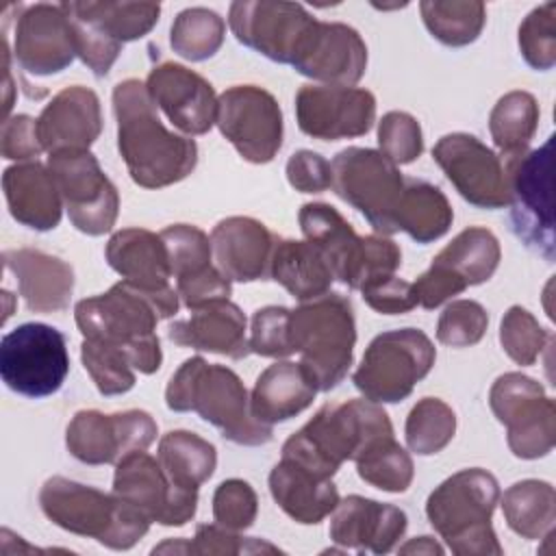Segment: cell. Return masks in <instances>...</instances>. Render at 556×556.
Wrapping results in <instances>:
<instances>
[{"label": "cell", "instance_id": "6da1fadb", "mask_svg": "<svg viewBox=\"0 0 556 556\" xmlns=\"http://www.w3.org/2000/svg\"><path fill=\"white\" fill-rule=\"evenodd\" d=\"M113 113L117 119V150L135 185L161 189L185 180L195 169V141L163 126L141 80L128 78L115 85Z\"/></svg>", "mask_w": 556, "mask_h": 556}, {"label": "cell", "instance_id": "7a4b0ae2", "mask_svg": "<svg viewBox=\"0 0 556 556\" xmlns=\"http://www.w3.org/2000/svg\"><path fill=\"white\" fill-rule=\"evenodd\" d=\"M165 404L176 413H198L237 445H265L274 437L271 426L254 419L241 378L202 356H191L176 369L165 389Z\"/></svg>", "mask_w": 556, "mask_h": 556}, {"label": "cell", "instance_id": "3957f363", "mask_svg": "<svg viewBox=\"0 0 556 556\" xmlns=\"http://www.w3.org/2000/svg\"><path fill=\"white\" fill-rule=\"evenodd\" d=\"M391 434V419L380 404L365 397L332 402L285 441L282 458L332 478L345 460H356L374 441Z\"/></svg>", "mask_w": 556, "mask_h": 556}, {"label": "cell", "instance_id": "277c9868", "mask_svg": "<svg viewBox=\"0 0 556 556\" xmlns=\"http://www.w3.org/2000/svg\"><path fill=\"white\" fill-rule=\"evenodd\" d=\"M83 339L122 350L139 374H154L163 363L156 324L163 317L159 302L122 280L106 293L85 298L74 306Z\"/></svg>", "mask_w": 556, "mask_h": 556}, {"label": "cell", "instance_id": "5b68a950", "mask_svg": "<svg viewBox=\"0 0 556 556\" xmlns=\"http://www.w3.org/2000/svg\"><path fill=\"white\" fill-rule=\"evenodd\" d=\"M43 515L59 528L89 536L111 549H130L150 528V519L115 493L52 476L39 491Z\"/></svg>", "mask_w": 556, "mask_h": 556}, {"label": "cell", "instance_id": "8992f818", "mask_svg": "<svg viewBox=\"0 0 556 556\" xmlns=\"http://www.w3.org/2000/svg\"><path fill=\"white\" fill-rule=\"evenodd\" d=\"M500 502L493 473L471 467L443 480L426 502L430 526L458 556H500L502 545L491 526Z\"/></svg>", "mask_w": 556, "mask_h": 556}, {"label": "cell", "instance_id": "52a82bcc", "mask_svg": "<svg viewBox=\"0 0 556 556\" xmlns=\"http://www.w3.org/2000/svg\"><path fill=\"white\" fill-rule=\"evenodd\" d=\"M293 354L313 376L319 391L334 389L354 358L356 324L352 302L341 293H324L302 302L289 319Z\"/></svg>", "mask_w": 556, "mask_h": 556}, {"label": "cell", "instance_id": "ba28073f", "mask_svg": "<svg viewBox=\"0 0 556 556\" xmlns=\"http://www.w3.org/2000/svg\"><path fill=\"white\" fill-rule=\"evenodd\" d=\"M437 350L419 328H397L382 332L367 345L352 382L376 404L406 400L415 384L434 367Z\"/></svg>", "mask_w": 556, "mask_h": 556}, {"label": "cell", "instance_id": "9c48e42d", "mask_svg": "<svg viewBox=\"0 0 556 556\" xmlns=\"http://www.w3.org/2000/svg\"><path fill=\"white\" fill-rule=\"evenodd\" d=\"M508 219L515 237L534 254L554 261V198H552V137L536 150L506 156Z\"/></svg>", "mask_w": 556, "mask_h": 556}, {"label": "cell", "instance_id": "30bf717a", "mask_svg": "<svg viewBox=\"0 0 556 556\" xmlns=\"http://www.w3.org/2000/svg\"><path fill=\"white\" fill-rule=\"evenodd\" d=\"M334 193L354 206L382 237L397 232L395 215L406 178L380 150L345 148L332 163Z\"/></svg>", "mask_w": 556, "mask_h": 556}, {"label": "cell", "instance_id": "8fae6325", "mask_svg": "<svg viewBox=\"0 0 556 556\" xmlns=\"http://www.w3.org/2000/svg\"><path fill=\"white\" fill-rule=\"evenodd\" d=\"M70 374L65 334L48 324L28 321L0 341L2 382L30 400L56 393Z\"/></svg>", "mask_w": 556, "mask_h": 556}, {"label": "cell", "instance_id": "7c38bea8", "mask_svg": "<svg viewBox=\"0 0 556 556\" xmlns=\"http://www.w3.org/2000/svg\"><path fill=\"white\" fill-rule=\"evenodd\" d=\"M489 406L497 421L506 426V441L517 458L534 460L552 452L556 441V404L534 378L508 371L491 391Z\"/></svg>", "mask_w": 556, "mask_h": 556}, {"label": "cell", "instance_id": "4fadbf2b", "mask_svg": "<svg viewBox=\"0 0 556 556\" xmlns=\"http://www.w3.org/2000/svg\"><path fill=\"white\" fill-rule=\"evenodd\" d=\"M48 169L76 230L100 237L115 226L119 195L89 150L48 154Z\"/></svg>", "mask_w": 556, "mask_h": 556}, {"label": "cell", "instance_id": "5bb4252c", "mask_svg": "<svg viewBox=\"0 0 556 556\" xmlns=\"http://www.w3.org/2000/svg\"><path fill=\"white\" fill-rule=\"evenodd\" d=\"M215 124L241 159L263 165L282 146V111L263 87L235 85L217 98Z\"/></svg>", "mask_w": 556, "mask_h": 556}, {"label": "cell", "instance_id": "9a60e30c", "mask_svg": "<svg viewBox=\"0 0 556 556\" xmlns=\"http://www.w3.org/2000/svg\"><path fill=\"white\" fill-rule=\"evenodd\" d=\"M315 22L317 17L295 2L237 0L228 9V24L237 41L282 65H291Z\"/></svg>", "mask_w": 556, "mask_h": 556}, {"label": "cell", "instance_id": "2e32d148", "mask_svg": "<svg viewBox=\"0 0 556 556\" xmlns=\"http://www.w3.org/2000/svg\"><path fill=\"white\" fill-rule=\"evenodd\" d=\"M113 493L161 526H185L198 508V491L176 484L159 458L146 450L130 452L115 463Z\"/></svg>", "mask_w": 556, "mask_h": 556}, {"label": "cell", "instance_id": "e0dca14e", "mask_svg": "<svg viewBox=\"0 0 556 556\" xmlns=\"http://www.w3.org/2000/svg\"><path fill=\"white\" fill-rule=\"evenodd\" d=\"M154 439L156 421L139 408L111 415L78 410L65 430L67 452L85 465L117 463L130 452L148 450Z\"/></svg>", "mask_w": 556, "mask_h": 556}, {"label": "cell", "instance_id": "ac0fdd59", "mask_svg": "<svg viewBox=\"0 0 556 556\" xmlns=\"http://www.w3.org/2000/svg\"><path fill=\"white\" fill-rule=\"evenodd\" d=\"M432 159L469 204L489 211L508 204L504 161L478 137L469 132L445 135L434 143Z\"/></svg>", "mask_w": 556, "mask_h": 556}, {"label": "cell", "instance_id": "d6986e66", "mask_svg": "<svg viewBox=\"0 0 556 556\" xmlns=\"http://www.w3.org/2000/svg\"><path fill=\"white\" fill-rule=\"evenodd\" d=\"M295 117L300 130L313 139L361 137L374 126L376 98L358 87L302 85L295 93Z\"/></svg>", "mask_w": 556, "mask_h": 556}, {"label": "cell", "instance_id": "ffe728a7", "mask_svg": "<svg viewBox=\"0 0 556 556\" xmlns=\"http://www.w3.org/2000/svg\"><path fill=\"white\" fill-rule=\"evenodd\" d=\"M13 56L24 72L35 76H52L72 65L78 56L76 39L63 4L22 7L15 22Z\"/></svg>", "mask_w": 556, "mask_h": 556}, {"label": "cell", "instance_id": "44dd1931", "mask_svg": "<svg viewBox=\"0 0 556 556\" xmlns=\"http://www.w3.org/2000/svg\"><path fill=\"white\" fill-rule=\"evenodd\" d=\"M104 256L111 269H115L126 282L159 302L165 319L178 313L180 298L169 285V256L161 235L146 228H122L111 235Z\"/></svg>", "mask_w": 556, "mask_h": 556}, {"label": "cell", "instance_id": "7402d4cb", "mask_svg": "<svg viewBox=\"0 0 556 556\" xmlns=\"http://www.w3.org/2000/svg\"><path fill=\"white\" fill-rule=\"evenodd\" d=\"M159 235L167 248L178 298L187 308L195 311L230 298V280L213 265L211 237L204 230L189 224H174Z\"/></svg>", "mask_w": 556, "mask_h": 556}, {"label": "cell", "instance_id": "603a6c76", "mask_svg": "<svg viewBox=\"0 0 556 556\" xmlns=\"http://www.w3.org/2000/svg\"><path fill=\"white\" fill-rule=\"evenodd\" d=\"M291 67L326 85L352 87L367 70V46L352 26L317 20L298 48Z\"/></svg>", "mask_w": 556, "mask_h": 556}, {"label": "cell", "instance_id": "cb8c5ba5", "mask_svg": "<svg viewBox=\"0 0 556 556\" xmlns=\"http://www.w3.org/2000/svg\"><path fill=\"white\" fill-rule=\"evenodd\" d=\"M152 102L185 135H204L217 117L213 85L193 70L178 63L156 65L146 80Z\"/></svg>", "mask_w": 556, "mask_h": 556}, {"label": "cell", "instance_id": "d4e9b609", "mask_svg": "<svg viewBox=\"0 0 556 556\" xmlns=\"http://www.w3.org/2000/svg\"><path fill=\"white\" fill-rule=\"evenodd\" d=\"M278 237L258 219L232 215L211 232V250L217 269L230 282L269 280L271 254Z\"/></svg>", "mask_w": 556, "mask_h": 556}, {"label": "cell", "instance_id": "484cf974", "mask_svg": "<svg viewBox=\"0 0 556 556\" xmlns=\"http://www.w3.org/2000/svg\"><path fill=\"white\" fill-rule=\"evenodd\" d=\"M406 513L393 504H380L363 495L339 500L330 519V539L343 549L387 554L404 536Z\"/></svg>", "mask_w": 556, "mask_h": 556}, {"label": "cell", "instance_id": "4316f807", "mask_svg": "<svg viewBox=\"0 0 556 556\" xmlns=\"http://www.w3.org/2000/svg\"><path fill=\"white\" fill-rule=\"evenodd\" d=\"M37 132L48 154L89 150L102 132V111L96 91L83 85L61 89L39 113Z\"/></svg>", "mask_w": 556, "mask_h": 556}, {"label": "cell", "instance_id": "83f0119b", "mask_svg": "<svg viewBox=\"0 0 556 556\" xmlns=\"http://www.w3.org/2000/svg\"><path fill=\"white\" fill-rule=\"evenodd\" d=\"M298 222L304 239L326 256L334 280L358 289L365 263V237H358L352 224L326 202L302 204Z\"/></svg>", "mask_w": 556, "mask_h": 556}, {"label": "cell", "instance_id": "f1b7e54d", "mask_svg": "<svg viewBox=\"0 0 556 556\" xmlns=\"http://www.w3.org/2000/svg\"><path fill=\"white\" fill-rule=\"evenodd\" d=\"M2 263L17 280L20 295L33 313H56L70 306L74 269L59 256L33 248L4 250Z\"/></svg>", "mask_w": 556, "mask_h": 556}, {"label": "cell", "instance_id": "f546056e", "mask_svg": "<svg viewBox=\"0 0 556 556\" xmlns=\"http://www.w3.org/2000/svg\"><path fill=\"white\" fill-rule=\"evenodd\" d=\"M245 326V315L235 302L217 300L195 308L191 317L169 324L167 337L180 348L241 361L250 354Z\"/></svg>", "mask_w": 556, "mask_h": 556}, {"label": "cell", "instance_id": "4dcf8cb0", "mask_svg": "<svg viewBox=\"0 0 556 556\" xmlns=\"http://www.w3.org/2000/svg\"><path fill=\"white\" fill-rule=\"evenodd\" d=\"M2 189L11 217L22 226L39 232L59 226L65 206L50 169L39 161H24L7 167L2 174Z\"/></svg>", "mask_w": 556, "mask_h": 556}, {"label": "cell", "instance_id": "1f68e13d", "mask_svg": "<svg viewBox=\"0 0 556 556\" xmlns=\"http://www.w3.org/2000/svg\"><path fill=\"white\" fill-rule=\"evenodd\" d=\"M269 493L293 521L304 526L324 521L339 504V491L332 478H324L291 458H280L274 465Z\"/></svg>", "mask_w": 556, "mask_h": 556}, {"label": "cell", "instance_id": "d6a6232c", "mask_svg": "<svg viewBox=\"0 0 556 556\" xmlns=\"http://www.w3.org/2000/svg\"><path fill=\"white\" fill-rule=\"evenodd\" d=\"M317 391L313 376L302 363L278 361L256 378L250 393V410L256 421L274 426L306 410Z\"/></svg>", "mask_w": 556, "mask_h": 556}, {"label": "cell", "instance_id": "836d02e7", "mask_svg": "<svg viewBox=\"0 0 556 556\" xmlns=\"http://www.w3.org/2000/svg\"><path fill=\"white\" fill-rule=\"evenodd\" d=\"M269 274L271 280L282 285L300 302L328 293L334 280L326 256L306 239H278L274 245Z\"/></svg>", "mask_w": 556, "mask_h": 556}, {"label": "cell", "instance_id": "e575fe53", "mask_svg": "<svg viewBox=\"0 0 556 556\" xmlns=\"http://www.w3.org/2000/svg\"><path fill=\"white\" fill-rule=\"evenodd\" d=\"M452 219L454 211L439 187L426 180L406 178L395 215L397 232H406L417 243H430L450 230Z\"/></svg>", "mask_w": 556, "mask_h": 556}, {"label": "cell", "instance_id": "d590c367", "mask_svg": "<svg viewBox=\"0 0 556 556\" xmlns=\"http://www.w3.org/2000/svg\"><path fill=\"white\" fill-rule=\"evenodd\" d=\"M502 510L508 528L521 539H547L554 534L556 493L545 480H521L502 495Z\"/></svg>", "mask_w": 556, "mask_h": 556}, {"label": "cell", "instance_id": "8d00e7d4", "mask_svg": "<svg viewBox=\"0 0 556 556\" xmlns=\"http://www.w3.org/2000/svg\"><path fill=\"white\" fill-rule=\"evenodd\" d=\"M63 7L122 46L148 35L161 15L156 2H63Z\"/></svg>", "mask_w": 556, "mask_h": 556}, {"label": "cell", "instance_id": "74e56055", "mask_svg": "<svg viewBox=\"0 0 556 556\" xmlns=\"http://www.w3.org/2000/svg\"><path fill=\"white\" fill-rule=\"evenodd\" d=\"M500 258L502 250L497 237L482 226H469L460 230L432 263L450 269L465 287H476L495 274Z\"/></svg>", "mask_w": 556, "mask_h": 556}, {"label": "cell", "instance_id": "f35d334b", "mask_svg": "<svg viewBox=\"0 0 556 556\" xmlns=\"http://www.w3.org/2000/svg\"><path fill=\"white\" fill-rule=\"evenodd\" d=\"M156 458L176 484L195 491L217 467L215 445L189 430H172L163 434Z\"/></svg>", "mask_w": 556, "mask_h": 556}, {"label": "cell", "instance_id": "ab89813d", "mask_svg": "<svg viewBox=\"0 0 556 556\" xmlns=\"http://www.w3.org/2000/svg\"><path fill=\"white\" fill-rule=\"evenodd\" d=\"M539 117V102L528 91H508L497 100L489 115V130L504 159L528 152Z\"/></svg>", "mask_w": 556, "mask_h": 556}, {"label": "cell", "instance_id": "60d3db41", "mask_svg": "<svg viewBox=\"0 0 556 556\" xmlns=\"http://www.w3.org/2000/svg\"><path fill=\"white\" fill-rule=\"evenodd\" d=\"M419 11L428 33L452 48L473 43L486 22V9L478 0H424Z\"/></svg>", "mask_w": 556, "mask_h": 556}, {"label": "cell", "instance_id": "b9f144b4", "mask_svg": "<svg viewBox=\"0 0 556 556\" xmlns=\"http://www.w3.org/2000/svg\"><path fill=\"white\" fill-rule=\"evenodd\" d=\"M226 22L206 7H191L174 17L169 28L172 50L187 61H206L224 43Z\"/></svg>", "mask_w": 556, "mask_h": 556}, {"label": "cell", "instance_id": "7bdbcfd3", "mask_svg": "<svg viewBox=\"0 0 556 556\" xmlns=\"http://www.w3.org/2000/svg\"><path fill=\"white\" fill-rule=\"evenodd\" d=\"M354 463L363 482L387 493H404L415 476L410 454L393 439V434L374 441Z\"/></svg>", "mask_w": 556, "mask_h": 556}, {"label": "cell", "instance_id": "ee69618b", "mask_svg": "<svg viewBox=\"0 0 556 556\" xmlns=\"http://www.w3.org/2000/svg\"><path fill=\"white\" fill-rule=\"evenodd\" d=\"M456 432V415L454 410L439 397L419 400L404 426L406 445L410 452L419 456H432L441 452Z\"/></svg>", "mask_w": 556, "mask_h": 556}, {"label": "cell", "instance_id": "f6af8a7d", "mask_svg": "<svg viewBox=\"0 0 556 556\" xmlns=\"http://www.w3.org/2000/svg\"><path fill=\"white\" fill-rule=\"evenodd\" d=\"M80 361L102 395H122L135 387V367L122 350L83 339Z\"/></svg>", "mask_w": 556, "mask_h": 556}, {"label": "cell", "instance_id": "bcb514c9", "mask_svg": "<svg viewBox=\"0 0 556 556\" xmlns=\"http://www.w3.org/2000/svg\"><path fill=\"white\" fill-rule=\"evenodd\" d=\"M549 339V332L523 306H510L500 321V343L508 358L521 367L534 365Z\"/></svg>", "mask_w": 556, "mask_h": 556}, {"label": "cell", "instance_id": "7dc6e473", "mask_svg": "<svg viewBox=\"0 0 556 556\" xmlns=\"http://www.w3.org/2000/svg\"><path fill=\"white\" fill-rule=\"evenodd\" d=\"M519 50L523 61L539 72L556 63V2H543L519 24Z\"/></svg>", "mask_w": 556, "mask_h": 556}, {"label": "cell", "instance_id": "c3c4849f", "mask_svg": "<svg viewBox=\"0 0 556 556\" xmlns=\"http://www.w3.org/2000/svg\"><path fill=\"white\" fill-rule=\"evenodd\" d=\"M378 148L395 165L413 163L424 152L419 122L404 111H389L378 124Z\"/></svg>", "mask_w": 556, "mask_h": 556}, {"label": "cell", "instance_id": "681fc988", "mask_svg": "<svg viewBox=\"0 0 556 556\" xmlns=\"http://www.w3.org/2000/svg\"><path fill=\"white\" fill-rule=\"evenodd\" d=\"M489 326V315L473 300H454L445 306L437 324V339L450 348L476 345Z\"/></svg>", "mask_w": 556, "mask_h": 556}, {"label": "cell", "instance_id": "f907efd6", "mask_svg": "<svg viewBox=\"0 0 556 556\" xmlns=\"http://www.w3.org/2000/svg\"><path fill=\"white\" fill-rule=\"evenodd\" d=\"M291 311L285 306H263L252 315L250 352L267 358H287L293 354L289 332Z\"/></svg>", "mask_w": 556, "mask_h": 556}, {"label": "cell", "instance_id": "816d5d0a", "mask_svg": "<svg viewBox=\"0 0 556 556\" xmlns=\"http://www.w3.org/2000/svg\"><path fill=\"white\" fill-rule=\"evenodd\" d=\"M258 513L256 491L239 478L219 482L213 493V517L215 523L230 530H248Z\"/></svg>", "mask_w": 556, "mask_h": 556}, {"label": "cell", "instance_id": "f5cc1de1", "mask_svg": "<svg viewBox=\"0 0 556 556\" xmlns=\"http://www.w3.org/2000/svg\"><path fill=\"white\" fill-rule=\"evenodd\" d=\"M63 4V2H61ZM65 9V7H63ZM67 13V11H65ZM70 15V13H67ZM72 28H74V39H76V54L78 59L96 74V76H106L113 63L117 61L122 52V43L109 39L87 22L70 15Z\"/></svg>", "mask_w": 556, "mask_h": 556}, {"label": "cell", "instance_id": "db71d44e", "mask_svg": "<svg viewBox=\"0 0 556 556\" xmlns=\"http://www.w3.org/2000/svg\"><path fill=\"white\" fill-rule=\"evenodd\" d=\"M363 300L369 308L382 315H402L419 306L413 282L393 276H380L365 282L361 289Z\"/></svg>", "mask_w": 556, "mask_h": 556}, {"label": "cell", "instance_id": "11a10c76", "mask_svg": "<svg viewBox=\"0 0 556 556\" xmlns=\"http://www.w3.org/2000/svg\"><path fill=\"white\" fill-rule=\"evenodd\" d=\"M191 554H254V552H278V547L237 534V530L219 523H202L189 543Z\"/></svg>", "mask_w": 556, "mask_h": 556}, {"label": "cell", "instance_id": "9f6ffc18", "mask_svg": "<svg viewBox=\"0 0 556 556\" xmlns=\"http://www.w3.org/2000/svg\"><path fill=\"white\" fill-rule=\"evenodd\" d=\"M285 172L289 185L302 193H321L332 187L330 163L313 150H298L291 154Z\"/></svg>", "mask_w": 556, "mask_h": 556}, {"label": "cell", "instance_id": "6f0895ef", "mask_svg": "<svg viewBox=\"0 0 556 556\" xmlns=\"http://www.w3.org/2000/svg\"><path fill=\"white\" fill-rule=\"evenodd\" d=\"M43 152L37 119L30 115H13L2 122V156L15 161H30Z\"/></svg>", "mask_w": 556, "mask_h": 556}, {"label": "cell", "instance_id": "680465c9", "mask_svg": "<svg viewBox=\"0 0 556 556\" xmlns=\"http://www.w3.org/2000/svg\"><path fill=\"white\" fill-rule=\"evenodd\" d=\"M415 293H417V302L419 306H424L426 311H432L437 306H441L443 302H447L450 298L463 293L467 287L445 267L432 263L415 282Z\"/></svg>", "mask_w": 556, "mask_h": 556}, {"label": "cell", "instance_id": "91938a15", "mask_svg": "<svg viewBox=\"0 0 556 556\" xmlns=\"http://www.w3.org/2000/svg\"><path fill=\"white\" fill-rule=\"evenodd\" d=\"M402 554H443V547L439 543H434L430 536H419V539H413L408 541L406 545L400 547Z\"/></svg>", "mask_w": 556, "mask_h": 556}]
</instances>
